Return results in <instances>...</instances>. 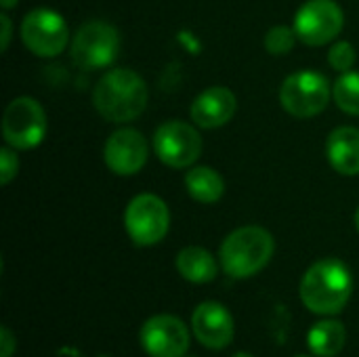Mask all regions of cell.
<instances>
[{
	"instance_id": "1",
	"label": "cell",
	"mask_w": 359,
	"mask_h": 357,
	"mask_svg": "<svg viewBox=\"0 0 359 357\" xmlns=\"http://www.w3.org/2000/svg\"><path fill=\"white\" fill-rule=\"evenodd\" d=\"M353 292V278L341 259L313 263L299 286L303 305L318 316H337L345 309Z\"/></svg>"
},
{
	"instance_id": "2",
	"label": "cell",
	"mask_w": 359,
	"mask_h": 357,
	"mask_svg": "<svg viewBox=\"0 0 359 357\" xmlns=\"http://www.w3.org/2000/svg\"><path fill=\"white\" fill-rule=\"evenodd\" d=\"M147 84L139 74L126 67L109 69L95 86V109L109 122H130L147 105Z\"/></svg>"
},
{
	"instance_id": "3",
	"label": "cell",
	"mask_w": 359,
	"mask_h": 357,
	"mask_svg": "<svg viewBox=\"0 0 359 357\" xmlns=\"http://www.w3.org/2000/svg\"><path fill=\"white\" fill-rule=\"evenodd\" d=\"M273 236L257 225L231 231L221 244V267L229 278L244 280L259 274L273 257Z\"/></svg>"
},
{
	"instance_id": "4",
	"label": "cell",
	"mask_w": 359,
	"mask_h": 357,
	"mask_svg": "<svg viewBox=\"0 0 359 357\" xmlns=\"http://www.w3.org/2000/svg\"><path fill=\"white\" fill-rule=\"evenodd\" d=\"M124 225L128 238L137 246H154L162 242L170 227V213L162 198L154 194H141L133 198L124 213Z\"/></svg>"
},
{
	"instance_id": "5",
	"label": "cell",
	"mask_w": 359,
	"mask_h": 357,
	"mask_svg": "<svg viewBox=\"0 0 359 357\" xmlns=\"http://www.w3.org/2000/svg\"><path fill=\"white\" fill-rule=\"evenodd\" d=\"M46 114L32 97L13 99L2 116V137L15 149H32L46 135Z\"/></svg>"
},
{
	"instance_id": "6",
	"label": "cell",
	"mask_w": 359,
	"mask_h": 357,
	"mask_svg": "<svg viewBox=\"0 0 359 357\" xmlns=\"http://www.w3.org/2000/svg\"><path fill=\"white\" fill-rule=\"evenodd\" d=\"M330 101V82L318 72H297L282 82L280 103L294 118H313Z\"/></svg>"
},
{
	"instance_id": "7",
	"label": "cell",
	"mask_w": 359,
	"mask_h": 357,
	"mask_svg": "<svg viewBox=\"0 0 359 357\" xmlns=\"http://www.w3.org/2000/svg\"><path fill=\"white\" fill-rule=\"evenodd\" d=\"M120 50L118 32L105 21L80 25L72 40V59L82 69H101L114 63Z\"/></svg>"
},
{
	"instance_id": "8",
	"label": "cell",
	"mask_w": 359,
	"mask_h": 357,
	"mask_svg": "<svg viewBox=\"0 0 359 357\" xmlns=\"http://www.w3.org/2000/svg\"><path fill=\"white\" fill-rule=\"evenodd\" d=\"M21 38L25 46L38 57H57L69 40L65 19L50 8L29 11L21 23Z\"/></svg>"
},
{
	"instance_id": "9",
	"label": "cell",
	"mask_w": 359,
	"mask_h": 357,
	"mask_svg": "<svg viewBox=\"0 0 359 357\" xmlns=\"http://www.w3.org/2000/svg\"><path fill=\"white\" fill-rule=\"evenodd\" d=\"M154 151L166 166L187 168L202 154V137L191 124L170 120L158 126L154 135Z\"/></svg>"
},
{
	"instance_id": "10",
	"label": "cell",
	"mask_w": 359,
	"mask_h": 357,
	"mask_svg": "<svg viewBox=\"0 0 359 357\" xmlns=\"http://www.w3.org/2000/svg\"><path fill=\"white\" fill-rule=\"evenodd\" d=\"M343 21V11L334 0H307L297 11L294 32L305 44L322 46L341 34Z\"/></svg>"
},
{
	"instance_id": "11",
	"label": "cell",
	"mask_w": 359,
	"mask_h": 357,
	"mask_svg": "<svg viewBox=\"0 0 359 357\" xmlns=\"http://www.w3.org/2000/svg\"><path fill=\"white\" fill-rule=\"evenodd\" d=\"M141 347L149 357H185L189 332L179 318L160 314L143 324Z\"/></svg>"
},
{
	"instance_id": "12",
	"label": "cell",
	"mask_w": 359,
	"mask_h": 357,
	"mask_svg": "<svg viewBox=\"0 0 359 357\" xmlns=\"http://www.w3.org/2000/svg\"><path fill=\"white\" fill-rule=\"evenodd\" d=\"M149 145L147 139L135 128H120L109 135L105 143V164L114 175L130 177L137 175L147 162Z\"/></svg>"
},
{
	"instance_id": "13",
	"label": "cell",
	"mask_w": 359,
	"mask_h": 357,
	"mask_svg": "<svg viewBox=\"0 0 359 357\" xmlns=\"http://www.w3.org/2000/svg\"><path fill=\"white\" fill-rule=\"evenodd\" d=\"M196 339L208 349H225L233 341L236 324L227 307L215 301L200 303L191 316Z\"/></svg>"
},
{
	"instance_id": "14",
	"label": "cell",
	"mask_w": 359,
	"mask_h": 357,
	"mask_svg": "<svg viewBox=\"0 0 359 357\" xmlns=\"http://www.w3.org/2000/svg\"><path fill=\"white\" fill-rule=\"evenodd\" d=\"M238 109L236 95L225 86H210L202 90L191 103V120L202 128H219L227 124Z\"/></svg>"
},
{
	"instance_id": "15",
	"label": "cell",
	"mask_w": 359,
	"mask_h": 357,
	"mask_svg": "<svg viewBox=\"0 0 359 357\" xmlns=\"http://www.w3.org/2000/svg\"><path fill=\"white\" fill-rule=\"evenodd\" d=\"M328 160L341 175H359V130L353 126L334 128L326 143Z\"/></svg>"
},
{
	"instance_id": "16",
	"label": "cell",
	"mask_w": 359,
	"mask_h": 357,
	"mask_svg": "<svg viewBox=\"0 0 359 357\" xmlns=\"http://www.w3.org/2000/svg\"><path fill=\"white\" fill-rule=\"evenodd\" d=\"M179 274L191 284H208L217 278V261L202 246H187L177 255Z\"/></svg>"
},
{
	"instance_id": "17",
	"label": "cell",
	"mask_w": 359,
	"mask_h": 357,
	"mask_svg": "<svg viewBox=\"0 0 359 357\" xmlns=\"http://www.w3.org/2000/svg\"><path fill=\"white\" fill-rule=\"evenodd\" d=\"M345 341H347V330L339 320H322L313 324V328L307 335V345L311 353L318 357L339 356L345 347Z\"/></svg>"
},
{
	"instance_id": "18",
	"label": "cell",
	"mask_w": 359,
	"mask_h": 357,
	"mask_svg": "<svg viewBox=\"0 0 359 357\" xmlns=\"http://www.w3.org/2000/svg\"><path fill=\"white\" fill-rule=\"evenodd\" d=\"M185 187L196 202L215 204L225 191L223 177L210 166H196L185 175Z\"/></svg>"
},
{
	"instance_id": "19",
	"label": "cell",
	"mask_w": 359,
	"mask_h": 357,
	"mask_svg": "<svg viewBox=\"0 0 359 357\" xmlns=\"http://www.w3.org/2000/svg\"><path fill=\"white\" fill-rule=\"evenodd\" d=\"M337 105L351 116H359V72H345L332 86Z\"/></svg>"
},
{
	"instance_id": "20",
	"label": "cell",
	"mask_w": 359,
	"mask_h": 357,
	"mask_svg": "<svg viewBox=\"0 0 359 357\" xmlns=\"http://www.w3.org/2000/svg\"><path fill=\"white\" fill-rule=\"evenodd\" d=\"M297 32L292 27H286V25H276L267 32L265 36V48L271 53V55H288L292 48H294V42H297Z\"/></svg>"
},
{
	"instance_id": "21",
	"label": "cell",
	"mask_w": 359,
	"mask_h": 357,
	"mask_svg": "<svg viewBox=\"0 0 359 357\" xmlns=\"http://www.w3.org/2000/svg\"><path fill=\"white\" fill-rule=\"evenodd\" d=\"M328 61H330V65L337 69V72H349L351 67H353V63H355V48L349 44V42H345V40H341V42H337V44H332V48H330V53H328Z\"/></svg>"
},
{
	"instance_id": "22",
	"label": "cell",
	"mask_w": 359,
	"mask_h": 357,
	"mask_svg": "<svg viewBox=\"0 0 359 357\" xmlns=\"http://www.w3.org/2000/svg\"><path fill=\"white\" fill-rule=\"evenodd\" d=\"M19 170V158L11 147H2L0 149V183L8 185Z\"/></svg>"
},
{
	"instance_id": "23",
	"label": "cell",
	"mask_w": 359,
	"mask_h": 357,
	"mask_svg": "<svg viewBox=\"0 0 359 357\" xmlns=\"http://www.w3.org/2000/svg\"><path fill=\"white\" fill-rule=\"evenodd\" d=\"M0 357H11L13 356V351H15V347H17V341H15V337H13V332L6 328V326H2L0 328Z\"/></svg>"
},
{
	"instance_id": "24",
	"label": "cell",
	"mask_w": 359,
	"mask_h": 357,
	"mask_svg": "<svg viewBox=\"0 0 359 357\" xmlns=\"http://www.w3.org/2000/svg\"><path fill=\"white\" fill-rule=\"evenodd\" d=\"M0 25H2V42H0V48L6 50L8 48V42H11V19L6 15H0Z\"/></svg>"
},
{
	"instance_id": "25",
	"label": "cell",
	"mask_w": 359,
	"mask_h": 357,
	"mask_svg": "<svg viewBox=\"0 0 359 357\" xmlns=\"http://www.w3.org/2000/svg\"><path fill=\"white\" fill-rule=\"evenodd\" d=\"M0 4H2V8H4V11H8V8H13V6L17 4V0H2Z\"/></svg>"
},
{
	"instance_id": "26",
	"label": "cell",
	"mask_w": 359,
	"mask_h": 357,
	"mask_svg": "<svg viewBox=\"0 0 359 357\" xmlns=\"http://www.w3.org/2000/svg\"><path fill=\"white\" fill-rule=\"evenodd\" d=\"M231 357H252L250 353H244V351H240V353H236V356H231Z\"/></svg>"
},
{
	"instance_id": "27",
	"label": "cell",
	"mask_w": 359,
	"mask_h": 357,
	"mask_svg": "<svg viewBox=\"0 0 359 357\" xmlns=\"http://www.w3.org/2000/svg\"><path fill=\"white\" fill-rule=\"evenodd\" d=\"M355 227H358V231H359V208H358V213H355Z\"/></svg>"
},
{
	"instance_id": "28",
	"label": "cell",
	"mask_w": 359,
	"mask_h": 357,
	"mask_svg": "<svg viewBox=\"0 0 359 357\" xmlns=\"http://www.w3.org/2000/svg\"><path fill=\"white\" fill-rule=\"evenodd\" d=\"M299 357H307V356H299Z\"/></svg>"
}]
</instances>
